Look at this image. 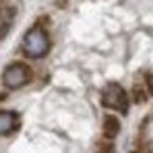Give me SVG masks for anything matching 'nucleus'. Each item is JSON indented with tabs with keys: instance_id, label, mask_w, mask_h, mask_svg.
<instances>
[{
	"instance_id": "obj_8",
	"label": "nucleus",
	"mask_w": 153,
	"mask_h": 153,
	"mask_svg": "<svg viewBox=\"0 0 153 153\" xmlns=\"http://www.w3.org/2000/svg\"><path fill=\"white\" fill-rule=\"evenodd\" d=\"M0 15H2V6H0Z\"/></svg>"
},
{
	"instance_id": "obj_3",
	"label": "nucleus",
	"mask_w": 153,
	"mask_h": 153,
	"mask_svg": "<svg viewBox=\"0 0 153 153\" xmlns=\"http://www.w3.org/2000/svg\"><path fill=\"white\" fill-rule=\"evenodd\" d=\"M102 104L110 110L127 114L128 110V95L119 83H110L104 87L102 91Z\"/></svg>"
},
{
	"instance_id": "obj_7",
	"label": "nucleus",
	"mask_w": 153,
	"mask_h": 153,
	"mask_svg": "<svg viewBox=\"0 0 153 153\" xmlns=\"http://www.w3.org/2000/svg\"><path fill=\"white\" fill-rule=\"evenodd\" d=\"M146 91L149 93V95H153V74H148L146 76Z\"/></svg>"
},
{
	"instance_id": "obj_2",
	"label": "nucleus",
	"mask_w": 153,
	"mask_h": 153,
	"mask_svg": "<svg viewBox=\"0 0 153 153\" xmlns=\"http://www.w3.org/2000/svg\"><path fill=\"white\" fill-rule=\"evenodd\" d=\"M32 78V70L25 62H11L10 66H6L2 74V83L8 89H19V87L27 85Z\"/></svg>"
},
{
	"instance_id": "obj_1",
	"label": "nucleus",
	"mask_w": 153,
	"mask_h": 153,
	"mask_svg": "<svg viewBox=\"0 0 153 153\" xmlns=\"http://www.w3.org/2000/svg\"><path fill=\"white\" fill-rule=\"evenodd\" d=\"M51 42H49V34L45 32L44 27H32L30 30H27L25 38H23V53L30 59H42L49 53Z\"/></svg>"
},
{
	"instance_id": "obj_4",
	"label": "nucleus",
	"mask_w": 153,
	"mask_h": 153,
	"mask_svg": "<svg viewBox=\"0 0 153 153\" xmlns=\"http://www.w3.org/2000/svg\"><path fill=\"white\" fill-rule=\"evenodd\" d=\"M17 127H19V117L15 111H6V110L0 111V136L11 134Z\"/></svg>"
},
{
	"instance_id": "obj_6",
	"label": "nucleus",
	"mask_w": 153,
	"mask_h": 153,
	"mask_svg": "<svg viewBox=\"0 0 153 153\" xmlns=\"http://www.w3.org/2000/svg\"><path fill=\"white\" fill-rule=\"evenodd\" d=\"M132 98L136 104H142L146 100V87H140V85H134L132 87Z\"/></svg>"
},
{
	"instance_id": "obj_5",
	"label": "nucleus",
	"mask_w": 153,
	"mask_h": 153,
	"mask_svg": "<svg viewBox=\"0 0 153 153\" xmlns=\"http://www.w3.org/2000/svg\"><path fill=\"white\" fill-rule=\"evenodd\" d=\"M121 131V123L119 119H117L115 115H104V121H102V132H104V136L111 140V138H115L117 134H119Z\"/></svg>"
}]
</instances>
